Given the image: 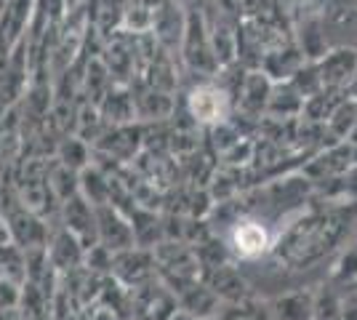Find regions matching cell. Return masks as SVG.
<instances>
[{"mask_svg":"<svg viewBox=\"0 0 357 320\" xmlns=\"http://www.w3.org/2000/svg\"><path fill=\"white\" fill-rule=\"evenodd\" d=\"M64 222H67V232H73L75 238L86 232H93V213H91L89 203L80 198H67V206H64Z\"/></svg>","mask_w":357,"mask_h":320,"instance_id":"6da1fadb","label":"cell"},{"mask_svg":"<svg viewBox=\"0 0 357 320\" xmlns=\"http://www.w3.org/2000/svg\"><path fill=\"white\" fill-rule=\"evenodd\" d=\"M54 261L59 264V267H73L75 261L80 259V248H77V238H75L73 232H64L59 241L54 243Z\"/></svg>","mask_w":357,"mask_h":320,"instance_id":"7a4b0ae2","label":"cell"},{"mask_svg":"<svg viewBox=\"0 0 357 320\" xmlns=\"http://www.w3.org/2000/svg\"><path fill=\"white\" fill-rule=\"evenodd\" d=\"M238 243L243 251H259L261 248V243H264V232L259 227H253V224H248V227H243L238 232Z\"/></svg>","mask_w":357,"mask_h":320,"instance_id":"3957f363","label":"cell"}]
</instances>
